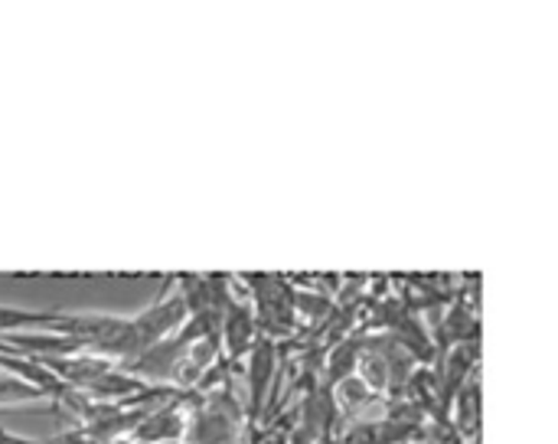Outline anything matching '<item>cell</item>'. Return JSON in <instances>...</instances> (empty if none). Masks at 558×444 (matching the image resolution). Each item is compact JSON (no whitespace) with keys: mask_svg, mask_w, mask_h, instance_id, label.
<instances>
[{"mask_svg":"<svg viewBox=\"0 0 558 444\" xmlns=\"http://www.w3.org/2000/svg\"><path fill=\"white\" fill-rule=\"evenodd\" d=\"M186 324V304L180 295L173 298H157L144 314H137L134 321H121L118 334L98 350V357L111 360V363H131L134 357H141L147 347L160 344L163 337L177 334Z\"/></svg>","mask_w":558,"mask_h":444,"instance_id":"cell-1","label":"cell"},{"mask_svg":"<svg viewBox=\"0 0 558 444\" xmlns=\"http://www.w3.org/2000/svg\"><path fill=\"white\" fill-rule=\"evenodd\" d=\"M255 340H258V324H255L252 304L229 298L222 308V321H219V347L226 350V360L229 363L245 360Z\"/></svg>","mask_w":558,"mask_h":444,"instance_id":"cell-2","label":"cell"},{"mask_svg":"<svg viewBox=\"0 0 558 444\" xmlns=\"http://www.w3.org/2000/svg\"><path fill=\"white\" fill-rule=\"evenodd\" d=\"M245 373H248V419L255 422L268 403L271 383H275V370H278V347L271 337H262L252 344L248 357H245Z\"/></svg>","mask_w":558,"mask_h":444,"instance_id":"cell-3","label":"cell"},{"mask_svg":"<svg viewBox=\"0 0 558 444\" xmlns=\"http://www.w3.org/2000/svg\"><path fill=\"white\" fill-rule=\"evenodd\" d=\"M186 435V419L180 412V403H160L154 406L131 432V439L141 444H163V442H183Z\"/></svg>","mask_w":558,"mask_h":444,"instance_id":"cell-4","label":"cell"},{"mask_svg":"<svg viewBox=\"0 0 558 444\" xmlns=\"http://www.w3.org/2000/svg\"><path fill=\"white\" fill-rule=\"evenodd\" d=\"M186 439L190 444H235L239 439L235 416L213 406V409L193 416V422H186Z\"/></svg>","mask_w":558,"mask_h":444,"instance_id":"cell-5","label":"cell"},{"mask_svg":"<svg viewBox=\"0 0 558 444\" xmlns=\"http://www.w3.org/2000/svg\"><path fill=\"white\" fill-rule=\"evenodd\" d=\"M363 344H366V340H340V344L330 350V357H327V370H324V380H327L324 386H327V389L340 386L343 380H350V376L356 373V363H360Z\"/></svg>","mask_w":558,"mask_h":444,"instance_id":"cell-6","label":"cell"},{"mask_svg":"<svg viewBox=\"0 0 558 444\" xmlns=\"http://www.w3.org/2000/svg\"><path fill=\"white\" fill-rule=\"evenodd\" d=\"M333 393V399H340L343 406H350V409H356V406H363V403H369L373 399V393H369V386L353 373L350 380H343L340 386H333L330 389Z\"/></svg>","mask_w":558,"mask_h":444,"instance_id":"cell-7","label":"cell"},{"mask_svg":"<svg viewBox=\"0 0 558 444\" xmlns=\"http://www.w3.org/2000/svg\"><path fill=\"white\" fill-rule=\"evenodd\" d=\"M26 399H43L39 389L26 386L23 380H10V376H0V403H26Z\"/></svg>","mask_w":558,"mask_h":444,"instance_id":"cell-8","label":"cell"},{"mask_svg":"<svg viewBox=\"0 0 558 444\" xmlns=\"http://www.w3.org/2000/svg\"><path fill=\"white\" fill-rule=\"evenodd\" d=\"M56 444H114V442H105V439H98V435H92V432H85V429H72V432H65V435H62Z\"/></svg>","mask_w":558,"mask_h":444,"instance_id":"cell-9","label":"cell"},{"mask_svg":"<svg viewBox=\"0 0 558 444\" xmlns=\"http://www.w3.org/2000/svg\"><path fill=\"white\" fill-rule=\"evenodd\" d=\"M114 444H141V442H134V439H118Z\"/></svg>","mask_w":558,"mask_h":444,"instance_id":"cell-10","label":"cell"},{"mask_svg":"<svg viewBox=\"0 0 558 444\" xmlns=\"http://www.w3.org/2000/svg\"><path fill=\"white\" fill-rule=\"evenodd\" d=\"M163 444H183V442H163Z\"/></svg>","mask_w":558,"mask_h":444,"instance_id":"cell-11","label":"cell"}]
</instances>
